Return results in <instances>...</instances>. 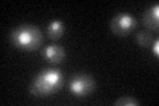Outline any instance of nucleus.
<instances>
[{"label":"nucleus","instance_id":"obj_1","mask_svg":"<svg viewBox=\"0 0 159 106\" xmlns=\"http://www.w3.org/2000/svg\"><path fill=\"white\" fill-rule=\"evenodd\" d=\"M64 76L58 69H45L40 72L29 86V92L36 97H48L61 89Z\"/></svg>","mask_w":159,"mask_h":106},{"label":"nucleus","instance_id":"obj_2","mask_svg":"<svg viewBox=\"0 0 159 106\" xmlns=\"http://www.w3.org/2000/svg\"><path fill=\"white\" fill-rule=\"evenodd\" d=\"M11 41L16 48L21 50H31L37 49L43 43V35L40 29L31 24H23L20 27L12 29L11 32Z\"/></svg>","mask_w":159,"mask_h":106},{"label":"nucleus","instance_id":"obj_3","mask_svg":"<svg viewBox=\"0 0 159 106\" xmlns=\"http://www.w3.org/2000/svg\"><path fill=\"white\" fill-rule=\"evenodd\" d=\"M96 89V82L92 76L85 73H77L69 81V90L76 97H86Z\"/></svg>","mask_w":159,"mask_h":106},{"label":"nucleus","instance_id":"obj_4","mask_svg":"<svg viewBox=\"0 0 159 106\" xmlns=\"http://www.w3.org/2000/svg\"><path fill=\"white\" fill-rule=\"evenodd\" d=\"M137 27V19L129 12H121L110 20V29L117 36H127Z\"/></svg>","mask_w":159,"mask_h":106},{"label":"nucleus","instance_id":"obj_5","mask_svg":"<svg viewBox=\"0 0 159 106\" xmlns=\"http://www.w3.org/2000/svg\"><path fill=\"white\" fill-rule=\"evenodd\" d=\"M143 24L150 32H158L159 28V6L152 4L150 8H147L142 16Z\"/></svg>","mask_w":159,"mask_h":106},{"label":"nucleus","instance_id":"obj_6","mask_svg":"<svg viewBox=\"0 0 159 106\" xmlns=\"http://www.w3.org/2000/svg\"><path fill=\"white\" fill-rule=\"evenodd\" d=\"M43 56L49 62H52V64H60L64 58H65V50H64L62 47H60V45L52 44V45H48V47L44 48Z\"/></svg>","mask_w":159,"mask_h":106},{"label":"nucleus","instance_id":"obj_7","mask_svg":"<svg viewBox=\"0 0 159 106\" xmlns=\"http://www.w3.org/2000/svg\"><path fill=\"white\" fill-rule=\"evenodd\" d=\"M47 32H48L49 39L58 40L62 37L64 32H65V25H64L61 20H52V21L47 25Z\"/></svg>","mask_w":159,"mask_h":106},{"label":"nucleus","instance_id":"obj_8","mask_svg":"<svg viewBox=\"0 0 159 106\" xmlns=\"http://www.w3.org/2000/svg\"><path fill=\"white\" fill-rule=\"evenodd\" d=\"M137 43L141 45L143 48H147V47H151V44L154 41V36L150 31H142V32H138L137 33Z\"/></svg>","mask_w":159,"mask_h":106},{"label":"nucleus","instance_id":"obj_9","mask_svg":"<svg viewBox=\"0 0 159 106\" xmlns=\"http://www.w3.org/2000/svg\"><path fill=\"white\" fill-rule=\"evenodd\" d=\"M116 106H139V102L137 99H134L133 97H129V95H123V97L118 98L116 102Z\"/></svg>","mask_w":159,"mask_h":106},{"label":"nucleus","instance_id":"obj_10","mask_svg":"<svg viewBox=\"0 0 159 106\" xmlns=\"http://www.w3.org/2000/svg\"><path fill=\"white\" fill-rule=\"evenodd\" d=\"M151 52H152V54H154L155 57L159 56V40H158V39L154 40L152 44H151Z\"/></svg>","mask_w":159,"mask_h":106}]
</instances>
